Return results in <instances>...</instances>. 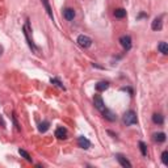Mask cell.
<instances>
[{
  "mask_svg": "<svg viewBox=\"0 0 168 168\" xmlns=\"http://www.w3.org/2000/svg\"><path fill=\"white\" fill-rule=\"evenodd\" d=\"M103 114H104V117L107 118L108 121H110V122H113V121L117 120V116H116V114H114L112 110L107 109V108H105V110H103Z\"/></svg>",
  "mask_w": 168,
  "mask_h": 168,
  "instance_id": "ba28073f",
  "label": "cell"
},
{
  "mask_svg": "<svg viewBox=\"0 0 168 168\" xmlns=\"http://www.w3.org/2000/svg\"><path fill=\"white\" fill-rule=\"evenodd\" d=\"M22 32H24V36L26 38V41H28V45L30 46V49H33L34 51H38V47L34 45V42H33V39H30V37H29V32H28V25H25L24 28H22Z\"/></svg>",
  "mask_w": 168,
  "mask_h": 168,
  "instance_id": "5b68a950",
  "label": "cell"
},
{
  "mask_svg": "<svg viewBox=\"0 0 168 168\" xmlns=\"http://www.w3.org/2000/svg\"><path fill=\"white\" fill-rule=\"evenodd\" d=\"M162 162L166 164H168V151H163V154H162Z\"/></svg>",
  "mask_w": 168,
  "mask_h": 168,
  "instance_id": "7402d4cb",
  "label": "cell"
},
{
  "mask_svg": "<svg viewBox=\"0 0 168 168\" xmlns=\"http://www.w3.org/2000/svg\"><path fill=\"white\" fill-rule=\"evenodd\" d=\"M152 30H162L163 28V21H162V17H156L155 20L152 21V25H151Z\"/></svg>",
  "mask_w": 168,
  "mask_h": 168,
  "instance_id": "9c48e42d",
  "label": "cell"
},
{
  "mask_svg": "<svg viewBox=\"0 0 168 168\" xmlns=\"http://www.w3.org/2000/svg\"><path fill=\"white\" fill-rule=\"evenodd\" d=\"M108 88H109V83H108V81H98L96 84V90L98 92H103L105 90H108Z\"/></svg>",
  "mask_w": 168,
  "mask_h": 168,
  "instance_id": "5bb4252c",
  "label": "cell"
},
{
  "mask_svg": "<svg viewBox=\"0 0 168 168\" xmlns=\"http://www.w3.org/2000/svg\"><path fill=\"white\" fill-rule=\"evenodd\" d=\"M122 122L126 126H131V125H135L138 122V118H137V113L134 110H127L126 113L124 114L122 117Z\"/></svg>",
  "mask_w": 168,
  "mask_h": 168,
  "instance_id": "6da1fadb",
  "label": "cell"
},
{
  "mask_svg": "<svg viewBox=\"0 0 168 168\" xmlns=\"http://www.w3.org/2000/svg\"><path fill=\"white\" fill-rule=\"evenodd\" d=\"M120 44L122 45V47L125 50L129 51L131 49V37L130 36H122V37L120 38Z\"/></svg>",
  "mask_w": 168,
  "mask_h": 168,
  "instance_id": "277c9868",
  "label": "cell"
},
{
  "mask_svg": "<svg viewBox=\"0 0 168 168\" xmlns=\"http://www.w3.org/2000/svg\"><path fill=\"white\" fill-rule=\"evenodd\" d=\"M49 127H50V122H49V121H45V122L39 124V126H38V130L41 131V133H46V131L49 130Z\"/></svg>",
  "mask_w": 168,
  "mask_h": 168,
  "instance_id": "ac0fdd59",
  "label": "cell"
},
{
  "mask_svg": "<svg viewBox=\"0 0 168 168\" xmlns=\"http://www.w3.org/2000/svg\"><path fill=\"white\" fill-rule=\"evenodd\" d=\"M41 1H42V5L45 7V11H46V13H47L49 16H50V19H51V20H54V15H53L51 7H50V4H49V0H41Z\"/></svg>",
  "mask_w": 168,
  "mask_h": 168,
  "instance_id": "7c38bea8",
  "label": "cell"
},
{
  "mask_svg": "<svg viewBox=\"0 0 168 168\" xmlns=\"http://www.w3.org/2000/svg\"><path fill=\"white\" fill-rule=\"evenodd\" d=\"M93 104H95V108H96L97 110H100V112L105 110L104 100H103V97H101L100 95H95V97H93Z\"/></svg>",
  "mask_w": 168,
  "mask_h": 168,
  "instance_id": "3957f363",
  "label": "cell"
},
{
  "mask_svg": "<svg viewBox=\"0 0 168 168\" xmlns=\"http://www.w3.org/2000/svg\"><path fill=\"white\" fill-rule=\"evenodd\" d=\"M152 122H154V124H156V125H163V122H164V118H163L162 114L155 113V114L152 116Z\"/></svg>",
  "mask_w": 168,
  "mask_h": 168,
  "instance_id": "2e32d148",
  "label": "cell"
},
{
  "mask_svg": "<svg viewBox=\"0 0 168 168\" xmlns=\"http://www.w3.org/2000/svg\"><path fill=\"white\" fill-rule=\"evenodd\" d=\"M63 16H64L66 20L71 21V20H74V17H75V11L72 8H66L63 11Z\"/></svg>",
  "mask_w": 168,
  "mask_h": 168,
  "instance_id": "8fae6325",
  "label": "cell"
},
{
  "mask_svg": "<svg viewBox=\"0 0 168 168\" xmlns=\"http://www.w3.org/2000/svg\"><path fill=\"white\" fill-rule=\"evenodd\" d=\"M158 50L162 53V54L167 55V54H168V46H167L166 42H160V44L158 45Z\"/></svg>",
  "mask_w": 168,
  "mask_h": 168,
  "instance_id": "e0dca14e",
  "label": "cell"
},
{
  "mask_svg": "<svg viewBox=\"0 0 168 168\" xmlns=\"http://www.w3.org/2000/svg\"><path fill=\"white\" fill-rule=\"evenodd\" d=\"M78 143H79V147H81V149H84V150H87V149H90L91 147V142L83 135L78 138Z\"/></svg>",
  "mask_w": 168,
  "mask_h": 168,
  "instance_id": "52a82bcc",
  "label": "cell"
},
{
  "mask_svg": "<svg viewBox=\"0 0 168 168\" xmlns=\"http://www.w3.org/2000/svg\"><path fill=\"white\" fill-rule=\"evenodd\" d=\"M166 139H167V137H166V134H164V133H155V134H154V141L158 142V143L166 142Z\"/></svg>",
  "mask_w": 168,
  "mask_h": 168,
  "instance_id": "4fadbf2b",
  "label": "cell"
},
{
  "mask_svg": "<svg viewBox=\"0 0 168 168\" xmlns=\"http://www.w3.org/2000/svg\"><path fill=\"white\" fill-rule=\"evenodd\" d=\"M139 149H141L142 155L143 156H147V147H146V144H144V142H142V141L139 142Z\"/></svg>",
  "mask_w": 168,
  "mask_h": 168,
  "instance_id": "ffe728a7",
  "label": "cell"
},
{
  "mask_svg": "<svg viewBox=\"0 0 168 168\" xmlns=\"http://www.w3.org/2000/svg\"><path fill=\"white\" fill-rule=\"evenodd\" d=\"M50 81H51V83H53V84H55V85H58V87H59V88H62V90H64V85H63V84H62V83H61V81H59V80H58V79H50Z\"/></svg>",
  "mask_w": 168,
  "mask_h": 168,
  "instance_id": "44dd1931",
  "label": "cell"
},
{
  "mask_svg": "<svg viewBox=\"0 0 168 168\" xmlns=\"http://www.w3.org/2000/svg\"><path fill=\"white\" fill-rule=\"evenodd\" d=\"M19 154H20V155H21L22 158H24L25 160H28V162H32V160H33V159H32V156L29 155V152H26L25 150L20 149V150H19Z\"/></svg>",
  "mask_w": 168,
  "mask_h": 168,
  "instance_id": "d6986e66",
  "label": "cell"
},
{
  "mask_svg": "<svg viewBox=\"0 0 168 168\" xmlns=\"http://www.w3.org/2000/svg\"><path fill=\"white\" fill-rule=\"evenodd\" d=\"M116 159L118 160V163H120L122 167H125V168H131V163L122 155V154H116Z\"/></svg>",
  "mask_w": 168,
  "mask_h": 168,
  "instance_id": "8992f818",
  "label": "cell"
},
{
  "mask_svg": "<svg viewBox=\"0 0 168 168\" xmlns=\"http://www.w3.org/2000/svg\"><path fill=\"white\" fill-rule=\"evenodd\" d=\"M78 44L81 46V47H84V49H87V47H90V46L92 45V39L90 37H87V36H84V34H80L78 37Z\"/></svg>",
  "mask_w": 168,
  "mask_h": 168,
  "instance_id": "7a4b0ae2",
  "label": "cell"
},
{
  "mask_svg": "<svg viewBox=\"0 0 168 168\" xmlns=\"http://www.w3.org/2000/svg\"><path fill=\"white\" fill-rule=\"evenodd\" d=\"M13 122H15L16 129H17V130H21V129H20V125H19V122H17V120H16V117H15V114H13Z\"/></svg>",
  "mask_w": 168,
  "mask_h": 168,
  "instance_id": "603a6c76",
  "label": "cell"
},
{
  "mask_svg": "<svg viewBox=\"0 0 168 168\" xmlns=\"http://www.w3.org/2000/svg\"><path fill=\"white\" fill-rule=\"evenodd\" d=\"M55 137L59 138V139H66L67 138V130L64 127H58L55 130Z\"/></svg>",
  "mask_w": 168,
  "mask_h": 168,
  "instance_id": "30bf717a",
  "label": "cell"
},
{
  "mask_svg": "<svg viewBox=\"0 0 168 168\" xmlns=\"http://www.w3.org/2000/svg\"><path fill=\"white\" fill-rule=\"evenodd\" d=\"M113 15L116 16L117 19H124V17H126V9L118 8V9H116V11L113 12Z\"/></svg>",
  "mask_w": 168,
  "mask_h": 168,
  "instance_id": "9a60e30c",
  "label": "cell"
}]
</instances>
